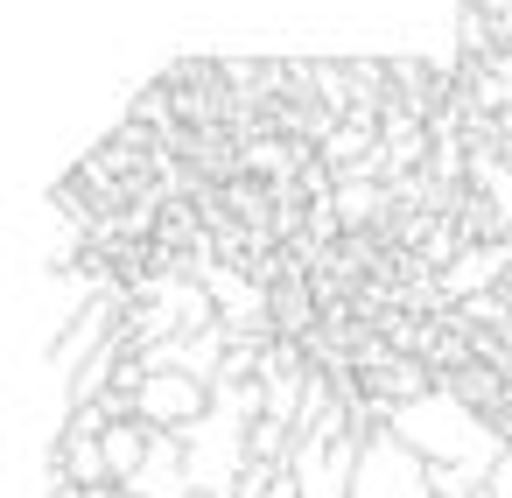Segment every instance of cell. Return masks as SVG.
<instances>
[{"instance_id":"4","label":"cell","mask_w":512,"mask_h":498,"mask_svg":"<svg viewBox=\"0 0 512 498\" xmlns=\"http://www.w3.org/2000/svg\"><path fill=\"white\" fill-rule=\"evenodd\" d=\"M498 267H505V246H484V253H470V260L449 274V295H470V288H477V281H491Z\"/></svg>"},{"instance_id":"3","label":"cell","mask_w":512,"mask_h":498,"mask_svg":"<svg viewBox=\"0 0 512 498\" xmlns=\"http://www.w3.org/2000/svg\"><path fill=\"white\" fill-rule=\"evenodd\" d=\"M120 386L134 393V414H141L148 428H190V421L211 414V379H190V372H176V365L148 372V365L134 358Z\"/></svg>"},{"instance_id":"5","label":"cell","mask_w":512,"mask_h":498,"mask_svg":"<svg viewBox=\"0 0 512 498\" xmlns=\"http://www.w3.org/2000/svg\"><path fill=\"white\" fill-rule=\"evenodd\" d=\"M491 498H512V442H505V456L491 463Z\"/></svg>"},{"instance_id":"2","label":"cell","mask_w":512,"mask_h":498,"mask_svg":"<svg viewBox=\"0 0 512 498\" xmlns=\"http://www.w3.org/2000/svg\"><path fill=\"white\" fill-rule=\"evenodd\" d=\"M351 498H435V463L393 435L386 421H372L358 435V477H351Z\"/></svg>"},{"instance_id":"1","label":"cell","mask_w":512,"mask_h":498,"mask_svg":"<svg viewBox=\"0 0 512 498\" xmlns=\"http://www.w3.org/2000/svg\"><path fill=\"white\" fill-rule=\"evenodd\" d=\"M386 428L407 435L428 463H498V456H505V435H498L456 386H428V393L400 400V407L386 414Z\"/></svg>"}]
</instances>
